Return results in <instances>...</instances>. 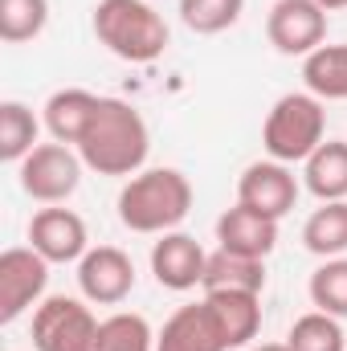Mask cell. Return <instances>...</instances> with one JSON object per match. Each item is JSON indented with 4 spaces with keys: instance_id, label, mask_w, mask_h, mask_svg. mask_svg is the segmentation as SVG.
Masks as SVG:
<instances>
[{
    "instance_id": "1",
    "label": "cell",
    "mask_w": 347,
    "mask_h": 351,
    "mask_svg": "<svg viewBox=\"0 0 347 351\" xmlns=\"http://www.w3.org/2000/svg\"><path fill=\"white\" fill-rule=\"evenodd\" d=\"M147 152H152V131L143 114L123 98H98L94 123L78 143L82 164L98 176H135L143 172Z\"/></svg>"
},
{
    "instance_id": "2",
    "label": "cell",
    "mask_w": 347,
    "mask_h": 351,
    "mask_svg": "<svg viewBox=\"0 0 347 351\" xmlns=\"http://www.w3.org/2000/svg\"><path fill=\"white\" fill-rule=\"evenodd\" d=\"M192 213V184L176 168L135 172L119 192V221L131 233H172Z\"/></svg>"
},
{
    "instance_id": "3",
    "label": "cell",
    "mask_w": 347,
    "mask_h": 351,
    "mask_svg": "<svg viewBox=\"0 0 347 351\" xmlns=\"http://www.w3.org/2000/svg\"><path fill=\"white\" fill-rule=\"evenodd\" d=\"M94 37L131 66H147L168 49V25L147 0H98Z\"/></svg>"
},
{
    "instance_id": "4",
    "label": "cell",
    "mask_w": 347,
    "mask_h": 351,
    "mask_svg": "<svg viewBox=\"0 0 347 351\" xmlns=\"http://www.w3.org/2000/svg\"><path fill=\"white\" fill-rule=\"evenodd\" d=\"M323 135H327V110H323V98H315L311 90L282 94L270 106L261 127L265 156L278 164H307L319 152Z\"/></svg>"
},
{
    "instance_id": "5",
    "label": "cell",
    "mask_w": 347,
    "mask_h": 351,
    "mask_svg": "<svg viewBox=\"0 0 347 351\" xmlns=\"http://www.w3.org/2000/svg\"><path fill=\"white\" fill-rule=\"evenodd\" d=\"M98 319L82 298L53 294L33 311V348L37 351H98Z\"/></svg>"
},
{
    "instance_id": "6",
    "label": "cell",
    "mask_w": 347,
    "mask_h": 351,
    "mask_svg": "<svg viewBox=\"0 0 347 351\" xmlns=\"http://www.w3.org/2000/svg\"><path fill=\"white\" fill-rule=\"evenodd\" d=\"M16 176L21 192L33 196L37 204H62L82 184V156H74L70 143H37L16 164Z\"/></svg>"
},
{
    "instance_id": "7",
    "label": "cell",
    "mask_w": 347,
    "mask_h": 351,
    "mask_svg": "<svg viewBox=\"0 0 347 351\" xmlns=\"http://www.w3.org/2000/svg\"><path fill=\"white\" fill-rule=\"evenodd\" d=\"M265 37L286 58H311L327 41V8L315 0H278L265 16Z\"/></svg>"
},
{
    "instance_id": "8",
    "label": "cell",
    "mask_w": 347,
    "mask_h": 351,
    "mask_svg": "<svg viewBox=\"0 0 347 351\" xmlns=\"http://www.w3.org/2000/svg\"><path fill=\"white\" fill-rule=\"evenodd\" d=\"M49 282V262L33 245H12L0 254V323L21 319L33 302H41Z\"/></svg>"
},
{
    "instance_id": "9",
    "label": "cell",
    "mask_w": 347,
    "mask_h": 351,
    "mask_svg": "<svg viewBox=\"0 0 347 351\" xmlns=\"http://www.w3.org/2000/svg\"><path fill=\"white\" fill-rule=\"evenodd\" d=\"M29 245L45 258L49 265H66V262H82L90 250L86 237V221L74 208H41L29 221Z\"/></svg>"
},
{
    "instance_id": "10",
    "label": "cell",
    "mask_w": 347,
    "mask_h": 351,
    "mask_svg": "<svg viewBox=\"0 0 347 351\" xmlns=\"http://www.w3.org/2000/svg\"><path fill=\"white\" fill-rule=\"evenodd\" d=\"M298 200V176L290 172V164H278V160H258L250 164L241 180H237V204L254 208L261 217H274L282 221Z\"/></svg>"
},
{
    "instance_id": "11",
    "label": "cell",
    "mask_w": 347,
    "mask_h": 351,
    "mask_svg": "<svg viewBox=\"0 0 347 351\" xmlns=\"http://www.w3.org/2000/svg\"><path fill=\"white\" fill-rule=\"evenodd\" d=\"M78 286H82V298H86V302L119 306V302L135 290V262H131L119 245L86 250V258L78 262Z\"/></svg>"
},
{
    "instance_id": "12",
    "label": "cell",
    "mask_w": 347,
    "mask_h": 351,
    "mask_svg": "<svg viewBox=\"0 0 347 351\" xmlns=\"http://www.w3.org/2000/svg\"><path fill=\"white\" fill-rule=\"evenodd\" d=\"M204 265H208V254L200 250V241L180 229L160 233V241L152 245V274L164 290H176V294L196 290L204 282Z\"/></svg>"
},
{
    "instance_id": "13",
    "label": "cell",
    "mask_w": 347,
    "mask_h": 351,
    "mask_svg": "<svg viewBox=\"0 0 347 351\" xmlns=\"http://www.w3.org/2000/svg\"><path fill=\"white\" fill-rule=\"evenodd\" d=\"M217 241L229 254H246V258H261L265 262L274 254V245H278V221L261 217V213L246 208V204H233L217 221Z\"/></svg>"
},
{
    "instance_id": "14",
    "label": "cell",
    "mask_w": 347,
    "mask_h": 351,
    "mask_svg": "<svg viewBox=\"0 0 347 351\" xmlns=\"http://www.w3.org/2000/svg\"><path fill=\"white\" fill-rule=\"evenodd\" d=\"M156 351H229V348H225V335H221L208 302L200 298L192 306H180L164 323V331L156 335Z\"/></svg>"
},
{
    "instance_id": "15",
    "label": "cell",
    "mask_w": 347,
    "mask_h": 351,
    "mask_svg": "<svg viewBox=\"0 0 347 351\" xmlns=\"http://www.w3.org/2000/svg\"><path fill=\"white\" fill-rule=\"evenodd\" d=\"M221 335H225V348H246L250 339H258L261 331V294L250 290H208L204 294Z\"/></svg>"
},
{
    "instance_id": "16",
    "label": "cell",
    "mask_w": 347,
    "mask_h": 351,
    "mask_svg": "<svg viewBox=\"0 0 347 351\" xmlns=\"http://www.w3.org/2000/svg\"><path fill=\"white\" fill-rule=\"evenodd\" d=\"M94 110H98V94H90V90H53L49 98H45V127H49V135H53V143H82V135L90 131V123H94Z\"/></svg>"
},
{
    "instance_id": "17",
    "label": "cell",
    "mask_w": 347,
    "mask_h": 351,
    "mask_svg": "<svg viewBox=\"0 0 347 351\" xmlns=\"http://www.w3.org/2000/svg\"><path fill=\"white\" fill-rule=\"evenodd\" d=\"M307 192L327 200H347V143L344 139H323L319 152L302 164Z\"/></svg>"
},
{
    "instance_id": "18",
    "label": "cell",
    "mask_w": 347,
    "mask_h": 351,
    "mask_svg": "<svg viewBox=\"0 0 347 351\" xmlns=\"http://www.w3.org/2000/svg\"><path fill=\"white\" fill-rule=\"evenodd\" d=\"M200 290H250V294H261L265 290V262L261 258H246V254H229L217 245V254H208V265H204V282Z\"/></svg>"
},
{
    "instance_id": "19",
    "label": "cell",
    "mask_w": 347,
    "mask_h": 351,
    "mask_svg": "<svg viewBox=\"0 0 347 351\" xmlns=\"http://www.w3.org/2000/svg\"><path fill=\"white\" fill-rule=\"evenodd\" d=\"M302 245L315 258H344L347 254V200H327L302 225Z\"/></svg>"
},
{
    "instance_id": "20",
    "label": "cell",
    "mask_w": 347,
    "mask_h": 351,
    "mask_svg": "<svg viewBox=\"0 0 347 351\" xmlns=\"http://www.w3.org/2000/svg\"><path fill=\"white\" fill-rule=\"evenodd\" d=\"M302 82L315 98H347V45H319L302 58Z\"/></svg>"
},
{
    "instance_id": "21",
    "label": "cell",
    "mask_w": 347,
    "mask_h": 351,
    "mask_svg": "<svg viewBox=\"0 0 347 351\" xmlns=\"http://www.w3.org/2000/svg\"><path fill=\"white\" fill-rule=\"evenodd\" d=\"M37 131H41V123L25 102H16V98L0 102V160L4 164H21L37 147Z\"/></svg>"
},
{
    "instance_id": "22",
    "label": "cell",
    "mask_w": 347,
    "mask_h": 351,
    "mask_svg": "<svg viewBox=\"0 0 347 351\" xmlns=\"http://www.w3.org/2000/svg\"><path fill=\"white\" fill-rule=\"evenodd\" d=\"M286 343H290V351H347V335L335 315L311 311V315L294 319Z\"/></svg>"
},
{
    "instance_id": "23",
    "label": "cell",
    "mask_w": 347,
    "mask_h": 351,
    "mask_svg": "<svg viewBox=\"0 0 347 351\" xmlns=\"http://www.w3.org/2000/svg\"><path fill=\"white\" fill-rule=\"evenodd\" d=\"M98 351H156V335L147 327L143 315L119 311L110 319H102L98 327Z\"/></svg>"
},
{
    "instance_id": "24",
    "label": "cell",
    "mask_w": 347,
    "mask_h": 351,
    "mask_svg": "<svg viewBox=\"0 0 347 351\" xmlns=\"http://www.w3.org/2000/svg\"><path fill=\"white\" fill-rule=\"evenodd\" d=\"M49 21V0H0V37L8 45L41 37Z\"/></svg>"
},
{
    "instance_id": "25",
    "label": "cell",
    "mask_w": 347,
    "mask_h": 351,
    "mask_svg": "<svg viewBox=\"0 0 347 351\" xmlns=\"http://www.w3.org/2000/svg\"><path fill=\"white\" fill-rule=\"evenodd\" d=\"M311 302L323 315L347 319V258H327L311 274Z\"/></svg>"
},
{
    "instance_id": "26",
    "label": "cell",
    "mask_w": 347,
    "mask_h": 351,
    "mask_svg": "<svg viewBox=\"0 0 347 351\" xmlns=\"http://www.w3.org/2000/svg\"><path fill=\"white\" fill-rule=\"evenodd\" d=\"M241 8H246V0H180V21L192 33L213 37V33H225L237 25Z\"/></svg>"
},
{
    "instance_id": "27",
    "label": "cell",
    "mask_w": 347,
    "mask_h": 351,
    "mask_svg": "<svg viewBox=\"0 0 347 351\" xmlns=\"http://www.w3.org/2000/svg\"><path fill=\"white\" fill-rule=\"evenodd\" d=\"M319 8H327V12H339V8H347V0H315Z\"/></svg>"
},
{
    "instance_id": "28",
    "label": "cell",
    "mask_w": 347,
    "mask_h": 351,
    "mask_svg": "<svg viewBox=\"0 0 347 351\" xmlns=\"http://www.w3.org/2000/svg\"><path fill=\"white\" fill-rule=\"evenodd\" d=\"M254 351H290V343H261V348H254Z\"/></svg>"
}]
</instances>
